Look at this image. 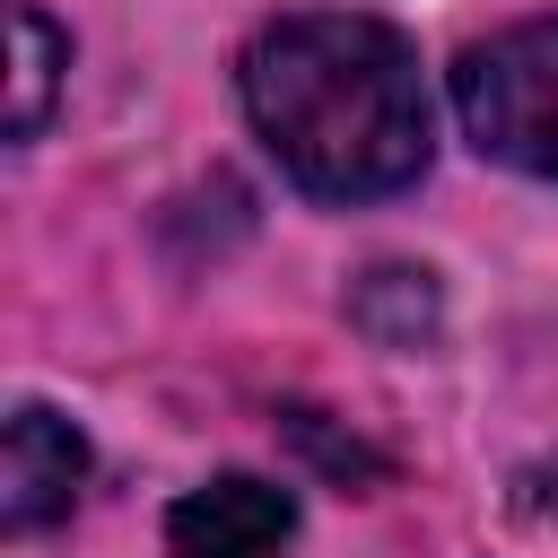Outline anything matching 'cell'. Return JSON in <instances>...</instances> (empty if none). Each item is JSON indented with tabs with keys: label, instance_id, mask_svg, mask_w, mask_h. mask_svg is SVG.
Wrapping results in <instances>:
<instances>
[{
	"label": "cell",
	"instance_id": "1",
	"mask_svg": "<svg viewBox=\"0 0 558 558\" xmlns=\"http://www.w3.org/2000/svg\"><path fill=\"white\" fill-rule=\"evenodd\" d=\"M244 113L314 201H375L427 174V78L418 52L357 9L270 17L244 44Z\"/></svg>",
	"mask_w": 558,
	"mask_h": 558
},
{
	"label": "cell",
	"instance_id": "2",
	"mask_svg": "<svg viewBox=\"0 0 558 558\" xmlns=\"http://www.w3.org/2000/svg\"><path fill=\"white\" fill-rule=\"evenodd\" d=\"M453 113L480 157L558 183V17H523L453 61Z\"/></svg>",
	"mask_w": 558,
	"mask_h": 558
},
{
	"label": "cell",
	"instance_id": "3",
	"mask_svg": "<svg viewBox=\"0 0 558 558\" xmlns=\"http://www.w3.org/2000/svg\"><path fill=\"white\" fill-rule=\"evenodd\" d=\"M288 541H296V497L253 471H227L166 514L174 558H288Z\"/></svg>",
	"mask_w": 558,
	"mask_h": 558
},
{
	"label": "cell",
	"instance_id": "4",
	"mask_svg": "<svg viewBox=\"0 0 558 558\" xmlns=\"http://www.w3.org/2000/svg\"><path fill=\"white\" fill-rule=\"evenodd\" d=\"M78 488H87V436L61 410L26 401L9 418V445H0V523L44 532V523H61L78 506Z\"/></svg>",
	"mask_w": 558,
	"mask_h": 558
},
{
	"label": "cell",
	"instance_id": "5",
	"mask_svg": "<svg viewBox=\"0 0 558 558\" xmlns=\"http://www.w3.org/2000/svg\"><path fill=\"white\" fill-rule=\"evenodd\" d=\"M349 314H357V331H375L384 349H418V340L436 331V288H427V270L384 262V270H366V279H357Z\"/></svg>",
	"mask_w": 558,
	"mask_h": 558
},
{
	"label": "cell",
	"instance_id": "6",
	"mask_svg": "<svg viewBox=\"0 0 558 558\" xmlns=\"http://www.w3.org/2000/svg\"><path fill=\"white\" fill-rule=\"evenodd\" d=\"M9 26H17V105H9V131H17V140H35V131H44V113H52L61 35H52V17H44L35 0H17V9H9Z\"/></svg>",
	"mask_w": 558,
	"mask_h": 558
}]
</instances>
